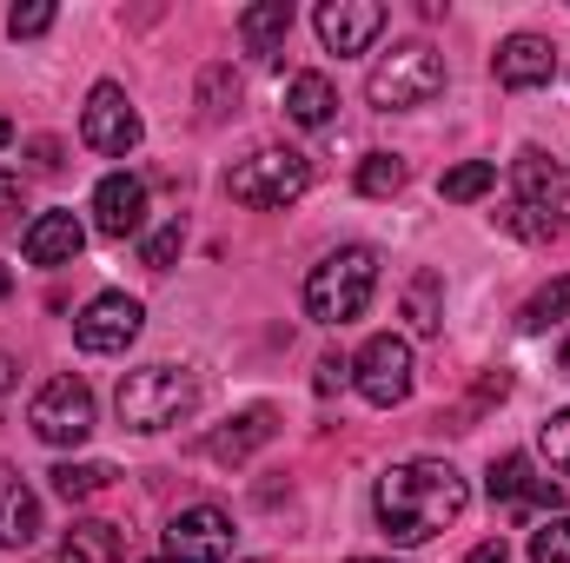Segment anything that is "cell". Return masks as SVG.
Masks as SVG:
<instances>
[{
    "mask_svg": "<svg viewBox=\"0 0 570 563\" xmlns=\"http://www.w3.org/2000/svg\"><path fill=\"white\" fill-rule=\"evenodd\" d=\"M471 504V484L444 457H412L379 477V524L392 544H431L444 524H458Z\"/></svg>",
    "mask_w": 570,
    "mask_h": 563,
    "instance_id": "6da1fadb",
    "label": "cell"
},
{
    "mask_svg": "<svg viewBox=\"0 0 570 563\" xmlns=\"http://www.w3.org/2000/svg\"><path fill=\"white\" fill-rule=\"evenodd\" d=\"M372 292H379V253H372V246H338V253H325V259L312 266V279H305V318H318V325H352V318H365Z\"/></svg>",
    "mask_w": 570,
    "mask_h": 563,
    "instance_id": "7a4b0ae2",
    "label": "cell"
},
{
    "mask_svg": "<svg viewBox=\"0 0 570 563\" xmlns=\"http://www.w3.org/2000/svg\"><path fill=\"white\" fill-rule=\"evenodd\" d=\"M120 424L127 431H173V424H186L199 412V372H186V365H140V372H127L120 378Z\"/></svg>",
    "mask_w": 570,
    "mask_h": 563,
    "instance_id": "3957f363",
    "label": "cell"
},
{
    "mask_svg": "<svg viewBox=\"0 0 570 563\" xmlns=\"http://www.w3.org/2000/svg\"><path fill=\"white\" fill-rule=\"evenodd\" d=\"M438 93H444V53L425 47V40L392 47V53L372 67V80H365V100H372L379 113H412V107H431Z\"/></svg>",
    "mask_w": 570,
    "mask_h": 563,
    "instance_id": "277c9868",
    "label": "cell"
},
{
    "mask_svg": "<svg viewBox=\"0 0 570 563\" xmlns=\"http://www.w3.org/2000/svg\"><path fill=\"white\" fill-rule=\"evenodd\" d=\"M305 186H312V166H305V152H285V146H266V152H253L226 172L233 206H253V213H279Z\"/></svg>",
    "mask_w": 570,
    "mask_h": 563,
    "instance_id": "5b68a950",
    "label": "cell"
},
{
    "mask_svg": "<svg viewBox=\"0 0 570 563\" xmlns=\"http://www.w3.org/2000/svg\"><path fill=\"white\" fill-rule=\"evenodd\" d=\"M352 385H358V398L379 405V412L405 405V398H412V345H405L399 332L365 338V352L352 358Z\"/></svg>",
    "mask_w": 570,
    "mask_h": 563,
    "instance_id": "8992f818",
    "label": "cell"
},
{
    "mask_svg": "<svg viewBox=\"0 0 570 563\" xmlns=\"http://www.w3.org/2000/svg\"><path fill=\"white\" fill-rule=\"evenodd\" d=\"M27 418H33V437H47V444H87L94 437V392L60 372V378L40 385Z\"/></svg>",
    "mask_w": 570,
    "mask_h": 563,
    "instance_id": "52a82bcc",
    "label": "cell"
},
{
    "mask_svg": "<svg viewBox=\"0 0 570 563\" xmlns=\"http://www.w3.org/2000/svg\"><path fill=\"white\" fill-rule=\"evenodd\" d=\"M80 140L94 146V152H107V159H127V152L140 146V113H134L127 87L100 80V87L87 93V113H80Z\"/></svg>",
    "mask_w": 570,
    "mask_h": 563,
    "instance_id": "ba28073f",
    "label": "cell"
},
{
    "mask_svg": "<svg viewBox=\"0 0 570 563\" xmlns=\"http://www.w3.org/2000/svg\"><path fill=\"white\" fill-rule=\"evenodd\" d=\"M140 298H127V292H100L80 318H73V345L80 352H94V358H114V352H127L134 338H140Z\"/></svg>",
    "mask_w": 570,
    "mask_h": 563,
    "instance_id": "9c48e42d",
    "label": "cell"
},
{
    "mask_svg": "<svg viewBox=\"0 0 570 563\" xmlns=\"http://www.w3.org/2000/svg\"><path fill=\"white\" fill-rule=\"evenodd\" d=\"M484 491H491V504H504V511H544V517H564V484H558V477H538V464H531L524 451L498 457Z\"/></svg>",
    "mask_w": 570,
    "mask_h": 563,
    "instance_id": "30bf717a",
    "label": "cell"
},
{
    "mask_svg": "<svg viewBox=\"0 0 570 563\" xmlns=\"http://www.w3.org/2000/svg\"><path fill=\"white\" fill-rule=\"evenodd\" d=\"M166 557L173 563H226L233 557V517L219 504H193L166 524Z\"/></svg>",
    "mask_w": 570,
    "mask_h": 563,
    "instance_id": "8fae6325",
    "label": "cell"
},
{
    "mask_svg": "<svg viewBox=\"0 0 570 563\" xmlns=\"http://www.w3.org/2000/svg\"><path fill=\"white\" fill-rule=\"evenodd\" d=\"M385 33V7L379 0H325L318 7V40H325V53H365L372 40Z\"/></svg>",
    "mask_w": 570,
    "mask_h": 563,
    "instance_id": "7c38bea8",
    "label": "cell"
},
{
    "mask_svg": "<svg viewBox=\"0 0 570 563\" xmlns=\"http://www.w3.org/2000/svg\"><path fill=\"white\" fill-rule=\"evenodd\" d=\"M94 226H100L107 239H134L146 226V179L107 172V179L94 186Z\"/></svg>",
    "mask_w": 570,
    "mask_h": 563,
    "instance_id": "4fadbf2b",
    "label": "cell"
},
{
    "mask_svg": "<svg viewBox=\"0 0 570 563\" xmlns=\"http://www.w3.org/2000/svg\"><path fill=\"white\" fill-rule=\"evenodd\" d=\"M491 73H498V87L524 93V87H544V80L558 73V53H551V40H544V33H511V40L498 47Z\"/></svg>",
    "mask_w": 570,
    "mask_h": 563,
    "instance_id": "5bb4252c",
    "label": "cell"
},
{
    "mask_svg": "<svg viewBox=\"0 0 570 563\" xmlns=\"http://www.w3.org/2000/svg\"><path fill=\"white\" fill-rule=\"evenodd\" d=\"M80 246H87V226H80L73 213H40V219L20 233L27 266H73V259H80Z\"/></svg>",
    "mask_w": 570,
    "mask_h": 563,
    "instance_id": "9a60e30c",
    "label": "cell"
},
{
    "mask_svg": "<svg viewBox=\"0 0 570 563\" xmlns=\"http://www.w3.org/2000/svg\"><path fill=\"white\" fill-rule=\"evenodd\" d=\"M511 179H518V192H511V199H524V206H538V213H564L570 172L558 166V159H551V152L524 146V152L511 159Z\"/></svg>",
    "mask_w": 570,
    "mask_h": 563,
    "instance_id": "2e32d148",
    "label": "cell"
},
{
    "mask_svg": "<svg viewBox=\"0 0 570 563\" xmlns=\"http://www.w3.org/2000/svg\"><path fill=\"white\" fill-rule=\"evenodd\" d=\"M273 431H279V418H273L266 405H253V412H239L226 431L206 437V457H213V464H246L259 444H273Z\"/></svg>",
    "mask_w": 570,
    "mask_h": 563,
    "instance_id": "e0dca14e",
    "label": "cell"
},
{
    "mask_svg": "<svg viewBox=\"0 0 570 563\" xmlns=\"http://www.w3.org/2000/svg\"><path fill=\"white\" fill-rule=\"evenodd\" d=\"M33 537H40V497L0 464V544L7 551H27Z\"/></svg>",
    "mask_w": 570,
    "mask_h": 563,
    "instance_id": "ac0fdd59",
    "label": "cell"
},
{
    "mask_svg": "<svg viewBox=\"0 0 570 563\" xmlns=\"http://www.w3.org/2000/svg\"><path fill=\"white\" fill-rule=\"evenodd\" d=\"M120 557H127V531L107 524V517H80L60 537V563H120Z\"/></svg>",
    "mask_w": 570,
    "mask_h": 563,
    "instance_id": "d6986e66",
    "label": "cell"
},
{
    "mask_svg": "<svg viewBox=\"0 0 570 563\" xmlns=\"http://www.w3.org/2000/svg\"><path fill=\"white\" fill-rule=\"evenodd\" d=\"M332 107H338V87H332L325 73H292V80H285V120H292V127H325Z\"/></svg>",
    "mask_w": 570,
    "mask_h": 563,
    "instance_id": "ffe728a7",
    "label": "cell"
},
{
    "mask_svg": "<svg viewBox=\"0 0 570 563\" xmlns=\"http://www.w3.org/2000/svg\"><path fill=\"white\" fill-rule=\"evenodd\" d=\"M285 33H292V0H259V7L239 13V40H246V53H259V60L279 53Z\"/></svg>",
    "mask_w": 570,
    "mask_h": 563,
    "instance_id": "44dd1931",
    "label": "cell"
},
{
    "mask_svg": "<svg viewBox=\"0 0 570 563\" xmlns=\"http://www.w3.org/2000/svg\"><path fill=\"white\" fill-rule=\"evenodd\" d=\"M405 318H412V332H438L444 325V279L438 273H412V285H405Z\"/></svg>",
    "mask_w": 570,
    "mask_h": 563,
    "instance_id": "7402d4cb",
    "label": "cell"
},
{
    "mask_svg": "<svg viewBox=\"0 0 570 563\" xmlns=\"http://www.w3.org/2000/svg\"><path fill=\"white\" fill-rule=\"evenodd\" d=\"M498 186V166L491 159H464V166H451L444 179H438V192L451 199V206H471V199H484Z\"/></svg>",
    "mask_w": 570,
    "mask_h": 563,
    "instance_id": "603a6c76",
    "label": "cell"
},
{
    "mask_svg": "<svg viewBox=\"0 0 570 563\" xmlns=\"http://www.w3.org/2000/svg\"><path fill=\"white\" fill-rule=\"evenodd\" d=\"M47 477H53V491H60L67 504H87L94 491H107V484H114V464H53Z\"/></svg>",
    "mask_w": 570,
    "mask_h": 563,
    "instance_id": "cb8c5ba5",
    "label": "cell"
},
{
    "mask_svg": "<svg viewBox=\"0 0 570 563\" xmlns=\"http://www.w3.org/2000/svg\"><path fill=\"white\" fill-rule=\"evenodd\" d=\"M498 226H504L511 239H531V246H538V239H551V233L564 226V213H538V206H524V199H511V206L498 213Z\"/></svg>",
    "mask_w": 570,
    "mask_h": 563,
    "instance_id": "d4e9b609",
    "label": "cell"
},
{
    "mask_svg": "<svg viewBox=\"0 0 570 563\" xmlns=\"http://www.w3.org/2000/svg\"><path fill=\"white\" fill-rule=\"evenodd\" d=\"M239 100V80L233 67H206L199 73V120H226V107Z\"/></svg>",
    "mask_w": 570,
    "mask_h": 563,
    "instance_id": "484cf974",
    "label": "cell"
},
{
    "mask_svg": "<svg viewBox=\"0 0 570 563\" xmlns=\"http://www.w3.org/2000/svg\"><path fill=\"white\" fill-rule=\"evenodd\" d=\"M405 186V159H392V152H372L365 166H358V192L365 199H392Z\"/></svg>",
    "mask_w": 570,
    "mask_h": 563,
    "instance_id": "4316f807",
    "label": "cell"
},
{
    "mask_svg": "<svg viewBox=\"0 0 570 563\" xmlns=\"http://www.w3.org/2000/svg\"><path fill=\"white\" fill-rule=\"evenodd\" d=\"M538 451H544V464H551V471L570 484V405L538 424Z\"/></svg>",
    "mask_w": 570,
    "mask_h": 563,
    "instance_id": "83f0119b",
    "label": "cell"
},
{
    "mask_svg": "<svg viewBox=\"0 0 570 563\" xmlns=\"http://www.w3.org/2000/svg\"><path fill=\"white\" fill-rule=\"evenodd\" d=\"M564 312H570V273L544 285V292L524 305V318H518V325H524V332H544V325H551V318H564Z\"/></svg>",
    "mask_w": 570,
    "mask_h": 563,
    "instance_id": "f1b7e54d",
    "label": "cell"
},
{
    "mask_svg": "<svg viewBox=\"0 0 570 563\" xmlns=\"http://www.w3.org/2000/svg\"><path fill=\"white\" fill-rule=\"evenodd\" d=\"M531 563H570V517H544L531 531Z\"/></svg>",
    "mask_w": 570,
    "mask_h": 563,
    "instance_id": "f546056e",
    "label": "cell"
},
{
    "mask_svg": "<svg viewBox=\"0 0 570 563\" xmlns=\"http://www.w3.org/2000/svg\"><path fill=\"white\" fill-rule=\"evenodd\" d=\"M179 246H186V226H179V219H166V226H159V233H153V239H146V266H153V273H166V266H173V259H179Z\"/></svg>",
    "mask_w": 570,
    "mask_h": 563,
    "instance_id": "4dcf8cb0",
    "label": "cell"
},
{
    "mask_svg": "<svg viewBox=\"0 0 570 563\" xmlns=\"http://www.w3.org/2000/svg\"><path fill=\"white\" fill-rule=\"evenodd\" d=\"M47 27H53V7H47V0H27V7L7 13V33H13V40H40Z\"/></svg>",
    "mask_w": 570,
    "mask_h": 563,
    "instance_id": "1f68e13d",
    "label": "cell"
},
{
    "mask_svg": "<svg viewBox=\"0 0 570 563\" xmlns=\"http://www.w3.org/2000/svg\"><path fill=\"white\" fill-rule=\"evenodd\" d=\"M345 378H352V365H345V358H338V352H325V358H318V378H312V385H318V392H325V398H332V392H338V385H345Z\"/></svg>",
    "mask_w": 570,
    "mask_h": 563,
    "instance_id": "d6a6232c",
    "label": "cell"
},
{
    "mask_svg": "<svg viewBox=\"0 0 570 563\" xmlns=\"http://www.w3.org/2000/svg\"><path fill=\"white\" fill-rule=\"evenodd\" d=\"M7 213H27V179L20 172H0V219Z\"/></svg>",
    "mask_w": 570,
    "mask_h": 563,
    "instance_id": "836d02e7",
    "label": "cell"
},
{
    "mask_svg": "<svg viewBox=\"0 0 570 563\" xmlns=\"http://www.w3.org/2000/svg\"><path fill=\"white\" fill-rule=\"evenodd\" d=\"M464 563H511V544H504V537H484V544H478Z\"/></svg>",
    "mask_w": 570,
    "mask_h": 563,
    "instance_id": "e575fe53",
    "label": "cell"
},
{
    "mask_svg": "<svg viewBox=\"0 0 570 563\" xmlns=\"http://www.w3.org/2000/svg\"><path fill=\"white\" fill-rule=\"evenodd\" d=\"M33 166H40V172H53V166H60V146H53V140H33Z\"/></svg>",
    "mask_w": 570,
    "mask_h": 563,
    "instance_id": "d590c367",
    "label": "cell"
},
{
    "mask_svg": "<svg viewBox=\"0 0 570 563\" xmlns=\"http://www.w3.org/2000/svg\"><path fill=\"white\" fill-rule=\"evenodd\" d=\"M0 146H13V120L7 113H0Z\"/></svg>",
    "mask_w": 570,
    "mask_h": 563,
    "instance_id": "8d00e7d4",
    "label": "cell"
},
{
    "mask_svg": "<svg viewBox=\"0 0 570 563\" xmlns=\"http://www.w3.org/2000/svg\"><path fill=\"white\" fill-rule=\"evenodd\" d=\"M7 292H13V273H7V266H0V298H7Z\"/></svg>",
    "mask_w": 570,
    "mask_h": 563,
    "instance_id": "74e56055",
    "label": "cell"
},
{
    "mask_svg": "<svg viewBox=\"0 0 570 563\" xmlns=\"http://www.w3.org/2000/svg\"><path fill=\"white\" fill-rule=\"evenodd\" d=\"M558 358H564V372H570V338H564V352H558Z\"/></svg>",
    "mask_w": 570,
    "mask_h": 563,
    "instance_id": "f35d334b",
    "label": "cell"
},
{
    "mask_svg": "<svg viewBox=\"0 0 570 563\" xmlns=\"http://www.w3.org/2000/svg\"><path fill=\"white\" fill-rule=\"evenodd\" d=\"M345 563H385V557H345Z\"/></svg>",
    "mask_w": 570,
    "mask_h": 563,
    "instance_id": "ab89813d",
    "label": "cell"
},
{
    "mask_svg": "<svg viewBox=\"0 0 570 563\" xmlns=\"http://www.w3.org/2000/svg\"><path fill=\"white\" fill-rule=\"evenodd\" d=\"M159 563H173V557H159Z\"/></svg>",
    "mask_w": 570,
    "mask_h": 563,
    "instance_id": "60d3db41",
    "label": "cell"
}]
</instances>
